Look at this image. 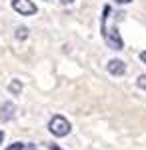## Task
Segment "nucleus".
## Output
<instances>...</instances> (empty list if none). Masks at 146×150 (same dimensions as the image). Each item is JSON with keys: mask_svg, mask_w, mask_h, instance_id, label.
Here are the masks:
<instances>
[{"mask_svg": "<svg viewBox=\"0 0 146 150\" xmlns=\"http://www.w3.org/2000/svg\"><path fill=\"white\" fill-rule=\"evenodd\" d=\"M102 36H104L106 44L112 50H122L124 42H122V38H120V34H118V30H116V24L108 26V20L104 16H102Z\"/></svg>", "mask_w": 146, "mask_h": 150, "instance_id": "f257e3e1", "label": "nucleus"}, {"mask_svg": "<svg viewBox=\"0 0 146 150\" xmlns=\"http://www.w3.org/2000/svg\"><path fill=\"white\" fill-rule=\"evenodd\" d=\"M48 130H50L52 136L62 138V136L70 134V122H68L64 116L56 114V116H52V120H50V124H48Z\"/></svg>", "mask_w": 146, "mask_h": 150, "instance_id": "f03ea898", "label": "nucleus"}, {"mask_svg": "<svg viewBox=\"0 0 146 150\" xmlns=\"http://www.w3.org/2000/svg\"><path fill=\"white\" fill-rule=\"evenodd\" d=\"M12 8L18 14H22V16L36 14V4H34L32 0H12Z\"/></svg>", "mask_w": 146, "mask_h": 150, "instance_id": "7ed1b4c3", "label": "nucleus"}, {"mask_svg": "<svg viewBox=\"0 0 146 150\" xmlns=\"http://www.w3.org/2000/svg\"><path fill=\"white\" fill-rule=\"evenodd\" d=\"M14 114H16V106L12 102L0 104V120L2 122H10L12 118H14Z\"/></svg>", "mask_w": 146, "mask_h": 150, "instance_id": "20e7f679", "label": "nucleus"}, {"mask_svg": "<svg viewBox=\"0 0 146 150\" xmlns=\"http://www.w3.org/2000/svg\"><path fill=\"white\" fill-rule=\"evenodd\" d=\"M106 68H108V72H110L112 76H122L124 72H126V66H124V62H122V60H118V58H116V60H110Z\"/></svg>", "mask_w": 146, "mask_h": 150, "instance_id": "39448f33", "label": "nucleus"}, {"mask_svg": "<svg viewBox=\"0 0 146 150\" xmlns=\"http://www.w3.org/2000/svg\"><path fill=\"white\" fill-rule=\"evenodd\" d=\"M8 92L10 94H20L22 92V82L20 80H12L10 84H8Z\"/></svg>", "mask_w": 146, "mask_h": 150, "instance_id": "423d86ee", "label": "nucleus"}, {"mask_svg": "<svg viewBox=\"0 0 146 150\" xmlns=\"http://www.w3.org/2000/svg\"><path fill=\"white\" fill-rule=\"evenodd\" d=\"M16 38H18V40H26V38H28V28H26V26L16 28Z\"/></svg>", "mask_w": 146, "mask_h": 150, "instance_id": "0eeeda50", "label": "nucleus"}, {"mask_svg": "<svg viewBox=\"0 0 146 150\" xmlns=\"http://www.w3.org/2000/svg\"><path fill=\"white\" fill-rule=\"evenodd\" d=\"M138 88H142V90H146V74H142V76H138Z\"/></svg>", "mask_w": 146, "mask_h": 150, "instance_id": "6e6552de", "label": "nucleus"}, {"mask_svg": "<svg viewBox=\"0 0 146 150\" xmlns=\"http://www.w3.org/2000/svg\"><path fill=\"white\" fill-rule=\"evenodd\" d=\"M6 150H24V144L22 142H14V144H10Z\"/></svg>", "mask_w": 146, "mask_h": 150, "instance_id": "1a4fd4ad", "label": "nucleus"}, {"mask_svg": "<svg viewBox=\"0 0 146 150\" xmlns=\"http://www.w3.org/2000/svg\"><path fill=\"white\" fill-rule=\"evenodd\" d=\"M50 150H62V148H60L58 144H50Z\"/></svg>", "mask_w": 146, "mask_h": 150, "instance_id": "9d476101", "label": "nucleus"}, {"mask_svg": "<svg viewBox=\"0 0 146 150\" xmlns=\"http://www.w3.org/2000/svg\"><path fill=\"white\" fill-rule=\"evenodd\" d=\"M140 60H142V62H144V64H146V50H144V52H142V54H140Z\"/></svg>", "mask_w": 146, "mask_h": 150, "instance_id": "9b49d317", "label": "nucleus"}, {"mask_svg": "<svg viewBox=\"0 0 146 150\" xmlns=\"http://www.w3.org/2000/svg\"><path fill=\"white\" fill-rule=\"evenodd\" d=\"M118 4H126V2H132V0H116Z\"/></svg>", "mask_w": 146, "mask_h": 150, "instance_id": "f8f14e48", "label": "nucleus"}, {"mask_svg": "<svg viewBox=\"0 0 146 150\" xmlns=\"http://www.w3.org/2000/svg\"><path fill=\"white\" fill-rule=\"evenodd\" d=\"M60 2H62V4H72L74 0H60Z\"/></svg>", "mask_w": 146, "mask_h": 150, "instance_id": "ddd939ff", "label": "nucleus"}, {"mask_svg": "<svg viewBox=\"0 0 146 150\" xmlns=\"http://www.w3.org/2000/svg\"><path fill=\"white\" fill-rule=\"evenodd\" d=\"M2 140H4V132L0 130V144H2Z\"/></svg>", "mask_w": 146, "mask_h": 150, "instance_id": "4468645a", "label": "nucleus"}, {"mask_svg": "<svg viewBox=\"0 0 146 150\" xmlns=\"http://www.w3.org/2000/svg\"><path fill=\"white\" fill-rule=\"evenodd\" d=\"M30 150H36V148H30Z\"/></svg>", "mask_w": 146, "mask_h": 150, "instance_id": "2eb2a0df", "label": "nucleus"}]
</instances>
